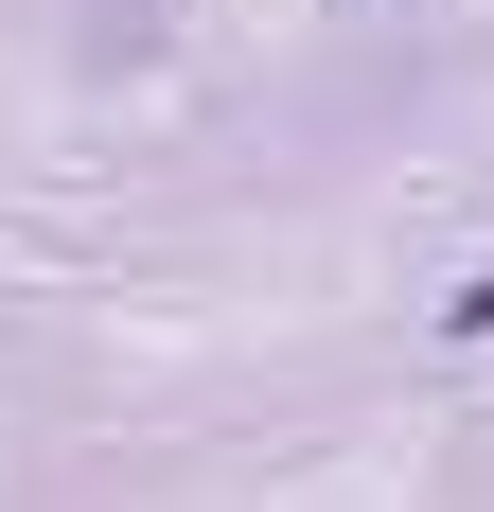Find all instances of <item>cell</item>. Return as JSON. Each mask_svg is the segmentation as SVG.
Here are the masks:
<instances>
[{"instance_id": "obj_1", "label": "cell", "mask_w": 494, "mask_h": 512, "mask_svg": "<svg viewBox=\"0 0 494 512\" xmlns=\"http://www.w3.org/2000/svg\"><path fill=\"white\" fill-rule=\"evenodd\" d=\"M442 318H459V336H494V265H477V283H459V301H442Z\"/></svg>"}]
</instances>
